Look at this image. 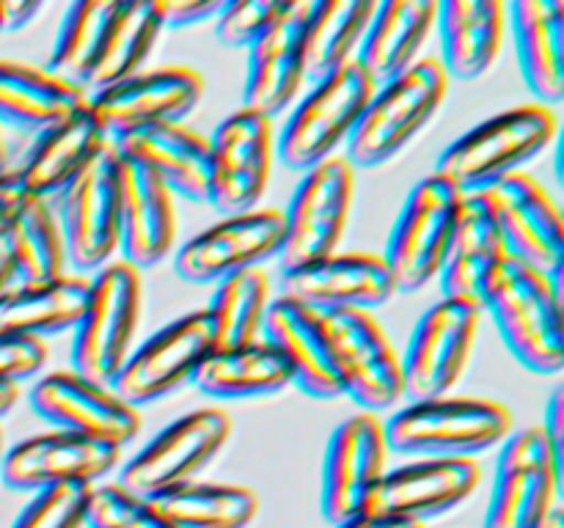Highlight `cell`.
I'll list each match as a JSON object with an SVG mask.
<instances>
[{
	"mask_svg": "<svg viewBox=\"0 0 564 528\" xmlns=\"http://www.w3.org/2000/svg\"><path fill=\"white\" fill-rule=\"evenodd\" d=\"M479 306L494 317L507 350L529 372H562V280L507 256L485 275Z\"/></svg>",
	"mask_w": 564,
	"mask_h": 528,
	"instance_id": "6da1fadb",
	"label": "cell"
},
{
	"mask_svg": "<svg viewBox=\"0 0 564 528\" xmlns=\"http://www.w3.org/2000/svg\"><path fill=\"white\" fill-rule=\"evenodd\" d=\"M386 446L413 460H477L512 435V413L477 396L408 402L383 424Z\"/></svg>",
	"mask_w": 564,
	"mask_h": 528,
	"instance_id": "7a4b0ae2",
	"label": "cell"
},
{
	"mask_svg": "<svg viewBox=\"0 0 564 528\" xmlns=\"http://www.w3.org/2000/svg\"><path fill=\"white\" fill-rule=\"evenodd\" d=\"M556 127L554 110L545 105L510 108L452 141L441 152L435 174L463 193H479L543 154L554 143Z\"/></svg>",
	"mask_w": 564,
	"mask_h": 528,
	"instance_id": "3957f363",
	"label": "cell"
},
{
	"mask_svg": "<svg viewBox=\"0 0 564 528\" xmlns=\"http://www.w3.org/2000/svg\"><path fill=\"white\" fill-rule=\"evenodd\" d=\"M446 91L449 77L438 58H419L411 69L375 88L347 138V163L352 168H378L394 160L433 121Z\"/></svg>",
	"mask_w": 564,
	"mask_h": 528,
	"instance_id": "277c9868",
	"label": "cell"
},
{
	"mask_svg": "<svg viewBox=\"0 0 564 528\" xmlns=\"http://www.w3.org/2000/svg\"><path fill=\"white\" fill-rule=\"evenodd\" d=\"M141 314V273L127 262H110L91 278L86 311L72 336V372L110 388L132 352Z\"/></svg>",
	"mask_w": 564,
	"mask_h": 528,
	"instance_id": "5b68a950",
	"label": "cell"
},
{
	"mask_svg": "<svg viewBox=\"0 0 564 528\" xmlns=\"http://www.w3.org/2000/svg\"><path fill=\"white\" fill-rule=\"evenodd\" d=\"M375 88L378 86L372 77L356 61L314 82L312 91L292 108L290 119L281 127V163L292 170H308L334 157L336 148L347 143L356 130Z\"/></svg>",
	"mask_w": 564,
	"mask_h": 528,
	"instance_id": "8992f818",
	"label": "cell"
},
{
	"mask_svg": "<svg viewBox=\"0 0 564 528\" xmlns=\"http://www.w3.org/2000/svg\"><path fill=\"white\" fill-rule=\"evenodd\" d=\"M463 196L460 187L435 170L408 193L383 253L397 292L411 295L424 289L441 273Z\"/></svg>",
	"mask_w": 564,
	"mask_h": 528,
	"instance_id": "52a82bcc",
	"label": "cell"
},
{
	"mask_svg": "<svg viewBox=\"0 0 564 528\" xmlns=\"http://www.w3.org/2000/svg\"><path fill=\"white\" fill-rule=\"evenodd\" d=\"M220 346L218 324L207 308L185 314L138 344L110 383L124 405L143 407L191 383L204 361Z\"/></svg>",
	"mask_w": 564,
	"mask_h": 528,
	"instance_id": "ba28073f",
	"label": "cell"
},
{
	"mask_svg": "<svg viewBox=\"0 0 564 528\" xmlns=\"http://www.w3.org/2000/svg\"><path fill=\"white\" fill-rule=\"evenodd\" d=\"M356 196V168L345 154L323 160L303 170L290 207L284 209V240L279 262L284 270L319 262L339 251Z\"/></svg>",
	"mask_w": 564,
	"mask_h": 528,
	"instance_id": "9c48e42d",
	"label": "cell"
},
{
	"mask_svg": "<svg viewBox=\"0 0 564 528\" xmlns=\"http://www.w3.org/2000/svg\"><path fill=\"white\" fill-rule=\"evenodd\" d=\"M482 306L474 300L441 297L413 330L400 358L402 396L427 402L449 396L466 374L482 328Z\"/></svg>",
	"mask_w": 564,
	"mask_h": 528,
	"instance_id": "30bf717a",
	"label": "cell"
},
{
	"mask_svg": "<svg viewBox=\"0 0 564 528\" xmlns=\"http://www.w3.org/2000/svg\"><path fill=\"white\" fill-rule=\"evenodd\" d=\"M231 418L220 407H198L160 429L119 473V487L154 501L187 482L215 460L229 440Z\"/></svg>",
	"mask_w": 564,
	"mask_h": 528,
	"instance_id": "8fae6325",
	"label": "cell"
},
{
	"mask_svg": "<svg viewBox=\"0 0 564 528\" xmlns=\"http://www.w3.org/2000/svg\"><path fill=\"white\" fill-rule=\"evenodd\" d=\"M564 468L543 427L512 432L501 443L485 528H538L562 504Z\"/></svg>",
	"mask_w": 564,
	"mask_h": 528,
	"instance_id": "7c38bea8",
	"label": "cell"
},
{
	"mask_svg": "<svg viewBox=\"0 0 564 528\" xmlns=\"http://www.w3.org/2000/svg\"><path fill=\"white\" fill-rule=\"evenodd\" d=\"M323 322L341 396L372 416L394 407L402 399L400 355L372 311H328Z\"/></svg>",
	"mask_w": 564,
	"mask_h": 528,
	"instance_id": "4fadbf2b",
	"label": "cell"
},
{
	"mask_svg": "<svg viewBox=\"0 0 564 528\" xmlns=\"http://www.w3.org/2000/svg\"><path fill=\"white\" fill-rule=\"evenodd\" d=\"M55 218L64 234L66 262L77 270H102L119 251V190H116V146L99 152L58 196Z\"/></svg>",
	"mask_w": 564,
	"mask_h": 528,
	"instance_id": "5bb4252c",
	"label": "cell"
},
{
	"mask_svg": "<svg viewBox=\"0 0 564 528\" xmlns=\"http://www.w3.org/2000/svg\"><path fill=\"white\" fill-rule=\"evenodd\" d=\"M273 121L240 108L226 116L209 138L207 204L220 215L257 209L273 165Z\"/></svg>",
	"mask_w": 564,
	"mask_h": 528,
	"instance_id": "9a60e30c",
	"label": "cell"
},
{
	"mask_svg": "<svg viewBox=\"0 0 564 528\" xmlns=\"http://www.w3.org/2000/svg\"><path fill=\"white\" fill-rule=\"evenodd\" d=\"M479 198L499 226L507 253L562 280L564 220L549 190L538 179L518 170L479 190Z\"/></svg>",
	"mask_w": 564,
	"mask_h": 528,
	"instance_id": "2e32d148",
	"label": "cell"
},
{
	"mask_svg": "<svg viewBox=\"0 0 564 528\" xmlns=\"http://www.w3.org/2000/svg\"><path fill=\"white\" fill-rule=\"evenodd\" d=\"M202 97L204 80L191 66H158L88 94V108L110 141H119L143 127L180 124L196 110Z\"/></svg>",
	"mask_w": 564,
	"mask_h": 528,
	"instance_id": "e0dca14e",
	"label": "cell"
},
{
	"mask_svg": "<svg viewBox=\"0 0 564 528\" xmlns=\"http://www.w3.org/2000/svg\"><path fill=\"white\" fill-rule=\"evenodd\" d=\"M281 240L284 215L279 209L257 207L251 212L226 215L176 251L174 267L191 284H218L279 256Z\"/></svg>",
	"mask_w": 564,
	"mask_h": 528,
	"instance_id": "ac0fdd59",
	"label": "cell"
},
{
	"mask_svg": "<svg viewBox=\"0 0 564 528\" xmlns=\"http://www.w3.org/2000/svg\"><path fill=\"white\" fill-rule=\"evenodd\" d=\"M306 20L308 0H281L270 25L248 47L242 108L273 121L295 105L306 80Z\"/></svg>",
	"mask_w": 564,
	"mask_h": 528,
	"instance_id": "d6986e66",
	"label": "cell"
},
{
	"mask_svg": "<svg viewBox=\"0 0 564 528\" xmlns=\"http://www.w3.org/2000/svg\"><path fill=\"white\" fill-rule=\"evenodd\" d=\"M383 421L372 413H356L341 421L328 440L323 462V517L336 526L364 512L369 493L389 471Z\"/></svg>",
	"mask_w": 564,
	"mask_h": 528,
	"instance_id": "ffe728a7",
	"label": "cell"
},
{
	"mask_svg": "<svg viewBox=\"0 0 564 528\" xmlns=\"http://www.w3.org/2000/svg\"><path fill=\"white\" fill-rule=\"evenodd\" d=\"M482 471L477 460H413L386 471L364 504L372 520L424 522L471 498Z\"/></svg>",
	"mask_w": 564,
	"mask_h": 528,
	"instance_id": "44dd1931",
	"label": "cell"
},
{
	"mask_svg": "<svg viewBox=\"0 0 564 528\" xmlns=\"http://www.w3.org/2000/svg\"><path fill=\"white\" fill-rule=\"evenodd\" d=\"M121 460V449L86 438V435L55 432L20 440L0 460V479L9 490L39 493L64 482L99 484Z\"/></svg>",
	"mask_w": 564,
	"mask_h": 528,
	"instance_id": "7402d4cb",
	"label": "cell"
},
{
	"mask_svg": "<svg viewBox=\"0 0 564 528\" xmlns=\"http://www.w3.org/2000/svg\"><path fill=\"white\" fill-rule=\"evenodd\" d=\"M31 407L55 429L86 435L116 449L130 443L141 429L135 407L124 405L113 391L80 377L72 369L44 374L33 385Z\"/></svg>",
	"mask_w": 564,
	"mask_h": 528,
	"instance_id": "603a6c76",
	"label": "cell"
},
{
	"mask_svg": "<svg viewBox=\"0 0 564 528\" xmlns=\"http://www.w3.org/2000/svg\"><path fill=\"white\" fill-rule=\"evenodd\" d=\"M116 190L121 262L135 270L154 267L176 242L174 193L147 165L121 152H116Z\"/></svg>",
	"mask_w": 564,
	"mask_h": 528,
	"instance_id": "cb8c5ba5",
	"label": "cell"
},
{
	"mask_svg": "<svg viewBox=\"0 0 564 528\" xmlns=\"http://www.w3.org/2000/svg\"><path fill=\"white\" fill-rule=\"evenodd\" d=\"M394 295V280L378 253L336 251L319 262L284 270V297L319 314L369 311Z\"/></svg>",
	"mask_w": 564,
	"mask_h": 528,
	"instance_id": "d4e9b609",
	"label": "cell"
},
{
	"mask_svg": "<svg viewBox=\"0 0 564 528\" xmlns=\"http://www.w3.org/2000/svg\"><path fill=\"white\" fill-rule=\"evenodd\" d=\"M262 341L275 350L290 372V383L314 399H339L341 388L330 358L323 314L292 297L270 300L264 314Z\"/></svg>",
	"mask_w": 564,
	"mask_h": 528,
	"instance_id": "484cf974",
	"label": "cell"
},
{
	"mask_svg": "<svg viewBox=\"0 0 564 528\" xmlns=\"http://www.w3.org/2000/svg\"><path fill=\"white\" fill-rule=\"evenodd\" d=\"M446 77L477 80L505 50L507 6L499 0H444L435 11Z\"/></svg>",
	"mask_w": 564,
	"mask_h": 528,
	"instance_id": "4316f807",
	"label": "cell"
},
{
	"mask_svg": "<svg viewBox=\"0 0 564 528\" xmlns=\"http://www.w3.org/2000/svg\"><path fill=\"white\" fill-rule=\"evenodd\" d=\"M110 143L113 141L99 124L97 116L91 113L86 99V105H80L75 113L36 135L20 168L22 185L31 196L53 201Z\"/></svg>",
	"mask_w": 564,
	"mask_h": 528,
	"instance_id": "83f0119b",
	"label": "cell"
},
{
	"mask_svg": "<svg viewBox=\"0 0 564 528\" xmlns=\"http://www.w3.org/2000/svg\"><path fill=\"white\" fill-rule=\"evenodd\" d=\"M116 152L147 165L174 196L207 204L209 138L187 124H154L113 141Z\"/></svg>",
	"mask_w": 564,
	"mask_h": 528,
	"instance_id": "f1b7e54d",
	"label": "cell"
},
{
	"mask_svg": "<svg viewBox=\"0 0 564 528\" xmlns=\"http://www.w3.org/2000/svg\"><path fill=\"white\" fill-rule=\"evenodd\" d=\"M507 28L529 91L551 108L564 97V3L516 0L507 6Z\"/></svg>",
	"mask_w": 564,
	"mask_h": 528,
	"instance_id": "f546056e",
	"label": "cell"
},
{
	"mask_svg": "<svg viewBox=\"0 0 564 528\" xmlns=\"http://www.w3.org/2000/svg\"><path fill=\"white\" fill-rule=\"evenodd\" d=\"M433 0H383L375 9L356 64L372 77L375 86L394 80L419 61V50L435 28Z\"/></svg>",
	"mask_w": 564,
	"mask_h": 528,
	"instance_id": "4dcf8cb0",
	"label": "cell"
},
{
	"mask_svg": "<svg viewBox=\"0 0 564 528\" xmlns=\"http://www.w3.org/2000/svg\"><path fill=\"white\" fill-rule=\"evenodd\" d=\"M507 256L510 253H507L505 237H501L496 220L490 218L479 193H466L449 245H446L444 262H441L438 278L444 297L479 302L485 275Z\"/></svg>",
	"mask_w": 564,
	"mask_h": 528,
	"instance_id": "1f68e13d",
	"label": "cell"
},
{
	"mask_svg": "<svg viewBox=\"0 0 564 528\" xmlns=\"http://www.w3.org/2000/svg\"><path fill=\"white\" fill-rule=\"evenodd\" d=\"M91 280L83 275H58L50 280H20L0 297V333L47 336L75 330L88 302Z\"/></svg>",
	"mask_w": 564,
	"mask_h": 528,
	"instance_id": "d6a6232c",
	"label": "cell"
},
{
	"mask_svg": "<svg viewBox=\"0 0 564 528\" xmlns=\"http://www.w3.org/2000/svg\"><path fill=\"white\" fill-rule=\"evenodd\" d=\"M88 94L47 69L0 58V121L25 135H42L86 105Z\"/></svg>",
	"mask_w": 564,
	"mask_h": 528,
	"instance_id": "836d02e7",
	"label": "cell"
},
{
	"mask_svg": "<svg viewBox=\"0 0 564 528\" xmlns=\"http://www.w3.org/2000/svg\"><path fill=\"white\" fill-rule=\"evenodd\" d=\"M163 33L160 0H116V11L105 31L102 47L83 80V91L94 94L138 75Z\"/></svg>",
	"mask_w": 564,
	"mask_h": 528,
	"instance_id": "e575fe53",
	"label": "cell"
},
{
	"mask_svg": "<svg viewBox=\"0 0 564 528\" xmlns=\"http://www.w3.org/2000/svg\"><path fill=\"white\" fill-rule=\"evenodd\" d=\"M375 9L378 0H308L306 38H303L308 80H323L356 61Z\"/></svg>",
	"mask_w": 564,
	"mask_h": 528,
	"instance_id": "d590c367",
	"label": "cell"
},
{
	"mask_svg": "<svg viewBox=\"0 0 564 528\" xmlns=\"http://www.w3.org/2000/svg\"><path fill=\"white\" fill-rule=\"evenodd\" d=\"M191 383L218 399H253L286 388L290 372L273 346L259 339L242 346H218L198 366Z\"/></svg>",
	"mask_w": 564,
	"mask_h": 528,
	"instance_id": "8d00e7d4",
	"label": "cell"
},
{
	"mask_svg": "<svg viewBox=\"0 0 564 528\" xmlns=\"http://www.w3.org/2000/svg\"><path fill=\"white\" fill-rule=\"evenodd\" d=\"M152 504L174 528H246L259 512L251 490L224 482H187Z\"/></svg>",
	"mask_w": 564,
	"mask_h": 528,
	"instance_id": "74e56055",
	"label": "cell"
},
{
	"mask_svg": "<svg viewBox=\"0 0 564 528\" xmlns=\"http://www.w3.org/2000/svg\"><path fill=\"white\" fill-rule=\"evenodd\" d=\"M116 11V0H77L64 11L53 50L47 55V72L83 88L88 69L102 47L105 31Z\"/></svg>",
	"mask_w": 564,
	"mask_h": 528,
	"instance_id": "f35d334b",
	"label": "cell"
},
{
	"mask_svg": "<svg viewBox=\"0 0 564 528\" xmlns=\"http://www.w3.org/2000/svg\"><path fill=\"white\" fill-rule=\"evenodd\" d=\"M9 237L20 280H50L64 275V234L47 198L28 196L25 207L11 220Z\"/></svg>",
	"mask_w": 564,
	"mask_h": 528,
	"instance_id": "ab89813d",
	"label": "cell"
},
{
	"mask_svg": "<svg viewBox=\"0 0 564 528\" xmlns=\"http://www.w3.org/2000/svg\"><path fill=\"white\" fill-rule=\"evenodd\" d=\"M268 306L270 284L259 267L218 280L207 311L218 324L220 346H242L262 339Z\"/></svg>",
	"mask_w": 564,
	"mask_h": 528,
	"instance_id": "60d3db41",
	"label": "cell"
},
{
	"mask_svg": "<svg viewBox=\"0 0 564 528\" xmlns=\"http://www.w3.org/2000/svg\"><path fill=\"white\" fill-rule=\"evenodd\" d=\"M86 528H174L152 501L119 484H94L86 506Z\"/></svg>",
	"mask_w": 564,
	"mask_h": 528,
	"instance_id": "b9f144b4",
	"label": "cell"
},
{
	"mask_svg": "<svg viewBox=\"0 0 564 528\" xmlns=\"http://www.w3.org/2000/svg\"><path fill=\"white\" fill-rule=\"evenodd\" d=\"M91 487L86 482H64L39 490L11 528H86Z\"/></svg>",
	"mask_w": 564,
	"mask_h": 528,
	"instance_id": "7bdbcfd3",
	"label": "cell"
},
{
	"mask_svg": "<svg viewBox=\"0 0 564 528\" xmlns=\"http://www.w3.org/2000/svg\"><path fill=\"white\" fill-rule=\"evenodd\" d=\"M281 0H237L224 3L215 16V36L224 47H251L259 33L270 25Z\"/></svg>",
	"mask_w": 564,
	"mask_h": 528,
	"instance_id": "ee69618b",
	"label": "cell"
},
{
	"mask_svg": "<svg viewBox=\"0 0 564 528\" xmlns=\"http://www.w3.org/2000/svg\"><path fill=\"white\" fill-rule=\"evenodd\" d=\"M47 363V344L28 336L0 333V383L20 385Z\"/></svg>",
	"mask_w": 564,
	"mask_h": 528,
	"instance_id": "f6af8a7d",
	"label": "cell"
},
{
	"mask_svg": "<svg viewBox=\"0 0 564 528\" xmlns=\"http://www.w3.org/2000/svg\"><path fill=\"white\" fill-rule=\"evenodd\" d=\"M224 9V0H160V14H163V31H180V28L202 25L215 20Z\"/></svg>",
	"mask_w": 564,
	"mask_h": 528,
	"instance_id": "bcb514c9",
	"label": "cell"
},
{
	"mask_svg": "<svg viewBox=\"0 0 564 528\" xmlns=\"http://www.w3.org/2000/svg\"><path fill=\"white\" fill-rule=\"evenodd\" d=\"M33 141H36L33 135H25V132L20 130H11L9 124L0 121V176L14 174V170L22 168Z\"/></svg>",
	"mask_w": 564,
	"mask_h": 528,
	"instance_id": "7dc6e473",
	"label": "cell"
},
{
	"mask_svg": "<svg viewBox=\"0 0 564 528\" xmlns=\"http://www.w3.org/2000/svg\"><path fill=\"white\" fill-rule=\"evenodd\" d=\"M28 196H31V193L22 185L20 170L0 176V231L9 229L11 220H14L17 215H20V209L25 207Z\"/></svg>",
	"mask_w": 564,
	"mask_h": 528,
	"instance_id": "c3c4849f",
	"label": "cell"
},
{
	"mask_svg": "<svg viewBox=\"0 0 564 528\" xmlns=\"http://www.w3.org/2000/svg\"><path fill=\"white\" fill-rule=\"evenodd\" d=\"M543 432L549 438L551 451H554L556 462L564 468V388H560L551 394L549 410H545V421H543Z\"/></svg>",
	"mask_w": 564,
	"mask_h": 528,
	"instance_id": "681fc988",
	"label": "cell"
},
{
	"mask_svg": "<svg viewBox=\"0 0 564 528\" xmlns=\"http://www.w3.org/2000/svg\"><path fill=\"white\" fill-rule=\"evenodd\" d=\"M42 3L39 0H0V28L3 33L22 31L33 22V16H39Z\"/></svg>",
	"mask_w": 564,
	"mask_h": 528,
	"instance_id": "f907efd6",
	"label": "cell"
},
{
	"mask_svg": "<svg viewBox=\"0 0 564 528\" xmlns=\"http://www.w3.org/2000/svg\"><path fill=\"white\" fill-rule=\"evenodd\" d=\"M17 284H20V275H17V258L14 248H11L9 229H6L0 231V297Z\"/></svg>",
	"mask_w": 564,
	"mask_h": 528,
	"instance_id": "816d5d0a",
	"label": "cell"
},
{
	"mask_svg": "<svg viewBox=\"0 0 564 528\" xmlns=\"http://www.w3.org/2000/svg\"><path fill=\"white\" fill-rule=\"evenodd\" d=\"M17 399H20V385L0 383V416H6L14 407Z\"/></svg>",
	"mask_w": 564,
	"mask_h": 528,
	"instance_id": "f5cc1de1",
	"label": "cell"
},
{
	"mask_svg": "<svg viewBox=\"0 0 564 528\" xmlns=\"http://www.w3.org/2000/svg\"><path fill=\"white\" fill-rule=\"evenodd\" d=\"M334 528H378V520H372V517H367V515H358V517H350V520H345V522H336Z\"/></svg>",
	"mask_w": 564,
	"mask_h": 528,
	"instance_id": "db71d44e",
	"label": "cell"
},
{
	"mask_svg": "<svg viewBox=\"0 0 564 528\" xmlns=\"http://www.w3.org/2000/svg\"><path fill=\"white\" fill-rule=\"evenodd\" d=\"M538 528H564V509H562V504L556 506V509L551 512V515L545 517V520L540 522Z\"/></svg>",
	"mask_w": 564,
	"mask_h": 528,
	"instance_id": "11a10c76",
	"label": "cell"
},
{
	"mask_svg": "<svg viewBox=\"0 0 564 528\" xmlns=\"http://www.w3.org/2000/svg\"><path fill=\"white\" fill-rule=\"evenodd\" d=\"M378 528H424V522H413V520H378Z\"/></svg>",
	"mask_w": 564,
	"mask_h": 528,
	"instance_id": "9f6ffc18",
	"label": "cell"
},
{
	"mask_svg": "<svg viewBox=\"0 0 564 528\" xmlns=\"http://www.w3.org/2000/svg\"><path fill=\"white\" fill-rule=\"evenodd\" d=\"M0 460H3V429H0Z\"/></svg>",
	"mask_w": 564,
	"mask_h": 528,
	"instance_id": "6f0895ef",
	"label": "cell"
},
{
	"mask_svg": "<svg viewBox=\"0 0 564 528\" xmlns=\"http://www.w3.org/2000/svg\"><path fill=\"white\" fill-rule=\"evenodd\" d=\"M0 33H3V28H0Z\"/></svg>",
	"mask_w": 564,
	"mask_h": 528,
	"instance_id": "680465c9",
	"label": "cell"
}]
</instances>
